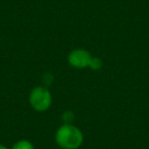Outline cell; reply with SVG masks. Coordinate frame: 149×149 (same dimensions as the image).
I'll use <instances>...</instances> for the list:
<instances>
[{
  "instance_id": "cell-3",
  "label": "cell",
  "mask_w": 149,
  "mask_h": 149,
  "mask_svg": "<svg viewBox=\"0 0 149 149\" xmlns=\"http://www.w3.org/2000/svg\"><path fill=\"white\" fill-rule=\"evenodd\" d=\"M92 54L84 48H76L68 55V62L72 68L83 70L89 68L92 59Z\"/></svg>"
},
{
  "instance_id": "cell-7",
  "label": "cell",
  "mask_w": 149,
  "mask_h": 149,
  "mask_svg": "<svg viewBox=\"0 0 149 149\" xmlns=\"http://www.w3.org/2000/svg\"><path fill=\"white\" fill-rule=\"evenodd\" d=\"M58 149H61V148H58Z\"/></svg>"
},
{
  "instance_id": "cell-4",
  "label": "cell",
  "mask_w": 149,
  "mask_h": 149,
  "mask_svg": "<svg viewBox=\"0 0 149 149\" xmlns=\"http://www.w3.org/2000/svg\"><path fill=\"white\" fill-rule=\"evenodd\" d=\"M10 149H35V147L31 141L22 139V140L17 141Z\"/></svg>"
},
{
  "instance_id": "cell-1",
  "label": "cell",
  "mask_w": 149,
  "mask_h": 149,
  "mask_svg": "<svg viewBox=\"0 0 149 149\" xmlns=\"http://www.w3.org/2000/svg\"><path fill=\"white\" fill-rule=\"evenodd\" d=\"M55 142L61 149H78L84 142L83 132L72 124H63L56 130Z\"/></svg>"
},
{
  "instance_id": "cell-2",
  "label": "cell",
  "mask_w": 149,
  "mask_h": 149,
  "mask_svg": "<svg viewBox=\"0 0 149 149\" xmlns=\"http://www.w3.org/2000/svg\"><path fill=\"white\" fill-rule=\"evenodd\" d=\"M29 102L31 107L38 112H44L51 107L52 95L44 86H37L30 92Z\"/></svg>"
},
{
  "instance_id": "cell-6",
  "label": "cell",
  "mask_w": 149,
  "mask_h": 149,
  "mask_svg": "<svg viewBox=\"0 0 149 149\" xmlns=\"http://www.w3.org/2000/svg\"><path fill=\"white\" fill-rule=\"evenodd\" d=\"M0 149H9L8 147H6L5 145H3V144H0Z\"/></svg>"
},
{
  "instance_id": "cell-5",
  "label": "cell",
  "mask_w": 149,
  "mask_h": 149,
  "mask_svg": "<svg viewBox=\"0 0 149 149\" xmlns=\"http://www.w3.org/2000/svg\"><path fill=\"white\" fill-rule=\"evenodd\" d=\"M103 63H102V60L100 59L99 57H95L93 56L91 59V62H90L89 68H91L92 70H99L100 68H102Z\"/></svg>"
}]
</instances>
